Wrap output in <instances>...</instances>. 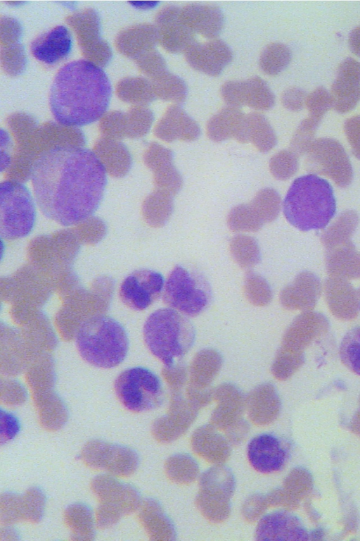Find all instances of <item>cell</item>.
I'll return each instance as SVG.
<instances>
[{"mask_svg": "<svg viewBox=\"0 0 360 541\" xmlns=\"http://www.w3.org/2000/svg\"><path fill=\"white\" fill-rule=\"evenodd\" d=\"M106 169L92 151L73 144L41 152L30 172L34 199L42 213L64 225H77L100 205Z\"/></svg>", "mask_w": 360, "mask_h": 541, "instance_id": "cell-1", "label": "cell"}, {"mask_svg": "<svg viewBox=\"0 0 360 541\" xmlns=\"http://www.w3.org/2000/svg\"><path fill=\"white\" fill-rule=\"evenodd\" d=\"M111 95L110 82L101 67L84 59L73 61L61 67L53 80L50 108L60 124L84 126L103 116Z\"/></svg>", "mask_w": 360, "mask_h": 541, "instance_id": "cell-2", "label": "cell"}, {"mask_svg": "<svg viewBox=\"0 0 360 541\" xmlns=\"http://www.w3.org/2000/svg\"><path fill=\"white\" fill-rule=\"evenodd\" d=\"M286 220L302 231L326 228L336 213L331 185L314 174L296 178L283 202Z\"/></svg>", "mask_w": 360, "mask_h": 541, "instance_id": "cell-3", "label": "cell"}, {"mask_svg": "<svg viewBox=\"0 0 360 541\" xmlns=\"http://www.w3.org/2000/svg\"><path fill=\"white\" fill-rule=\"evenodd\" d=\"M76 346L82 358L98 368H111L124 361L129 349L127 333L112 317L96 315L79 328Z\"/></svg>", "mask_w": 360, "mask_h": 541, "instance_id": "cell-4", "label": "cell"}, {"mask_svg": "<svg viewBox=\"0 0 360 541\" xmlns=\"http://www.w3.org/2000/svg\"><path fill=\"white\" fill-rule=\"evenodd\" d=\"M143 334L148 349L167 367L188 352L195 337L186 316L172 308L153 312L144 323Z\"/></svg>", "mask_w": 360, "mask_h": 541, "instance_id": "cell-5", "label": "cell"}, {"mask_svg": "<svg viewBox=\"0 0 360 541\" xmlns=\"http://www.w3.org/2000/svg\"><path fill=\"white\" fill-rule=\"evenodd\" d=\"M162 293L167 306L188 316L201 313L212 299L211 288L205 277L182 266H176L172 270Z\"/></svg>", "mask_w": 360, "mask_h": 541, "instance_id": "cell-6", "label": "cell"}, {"mask_svg": "<svg viewBox=\"0 0 360 541\" xmlns=\"http://www.w3.org/2000/svg\"><path fill=\"white\" fill-rule=\"evenodd\" d=\"M36 220L34 199L22 182L3 181L0 185L1 237L12 240L25 237L32 231Z\"/></svg>", "mask_w": 360, "mask_h": 541, "instance_id": "cell-7", "label": "cell"}, {"mask_svg": "<svg viewBox=\"0 0 360 541\" xmlns=\"http://www.w3.org/2000/svg\"><path fill=\"white\" fill-rule=\"evenodd\" d=\"M122 404L134 412L151 411L164 401V389L159 377L150 370L136 366L123 371L114 383Z\"/></svg>", "mask_w": 360, "mask_h": 541, "instance_id": "cell-8", "label": "cell"}, {"mask_svg": "<svg viewBox=\"0 0 360 541\" xmlns=\"http://www.w3.org/2000/svg\"><path fill=\"white\" fill-rule=\"evenodd\" d=\"M165 280L158 272L139 269L127 275L122 281L119 296L129 308L142 311L153 304L163 292Z\"/></svg>", "mask_w": 360, "mask_h": 541, "instance_id": "cell-9", "label": "cell"}, {"mask_svg": "<svg viewBox=\"0 0 360 541\" xmlns=\"http://www.w3.org/2000/svg\"><path fill=\"white\" fill-rule=\"evenodd\" d=\"M247 456L250 465L257 471L273 473L284 468L289 457V448L276 434L262 433L249 441Z\"/></svg>", "mask_w": 360, "mask_h": 541, "instance_id": "cell-10", "label": "cell"}, {"mask_svg": "<svg viewBox=\"0 0 360 541\" xmlns=\"http://www.w3.org/2000/svg\"><path fill=\"white\" fill-rule=\"evenodd\" d=\"M185 58L193 69L210 76L221 74L233 58L229 46L219 39L205 43L195 41L184 52Z\"/></svg>", "mask_w": 360, "mask_h": 541, "instance_id": "cell-11", "label": "cell"}, {"mask_svg": "<svg viewBox=\"0 0 360 541\" xmlns=\"http://www.w3.org/2000/svg\"><path fill=\"white\" fill-rule=\"evenodd\" d=\"M156 23L159 42L169 53H184L196 41L195 34L181 19V8L169 6L162 8Z\"/></svg>", "mask_w": 360, "mask_h": 541, "instance_id": "cell-12", "label": "cell"}, {"mask_svg": "<svg viewBox=\"0 0 360 541\" xmlns=\"http://www.w3.org/2000/svg\"><path fill=\"white\" fill-rule=\"evenodd\" d=\"M333 108L340 113L352 110L360 101V62L347 58L339 66L331 86Z\"/></svg>", "mask_w": 360, "mask_h": 541, "instance_id": "cell-13", "label": "cell"}, {"mask_svg": "<svg viewBox=\"0 0 360 541\" xmlns=\"http://www.w3.org/2000/svg\"><path fill=\"white\" fill-rule=\"evenodd\" d=\"M256 539L306 540L309 533L295 515L286 511H276L260 519L256 528Z\"/></svg>", "mask_w": 360, "mask_h": 541, "instance_id": "cell-14", "label": "cell"}, {"mask_svg": "<svg viewBox=\"0 0 360 541\" xmlns=\"http://www.w3.org/2000/svg\"><path fill=\"white\" fill-rule=\"evenodd\" d=\"M72 47V38L69 30L58 25L33 40L30 50L38 61L53 65L65 58Z\"/></svg>", "mask_w": 360, "mask_h": 541, "instance_id": "cell-15", "label": "cell"}, {"mask_svg": "<svg viewBox=\"0 0 360 541\" xmlns=\"http://www.w3.org/2000/svg\"><path fill=\"white\" fill-rule=\"evenodd\" d=\"M207 132L216 142L231 137L240 142L249 141L247 115L238 108L226 106L210 118Z\"/></svg>", "mask_w": 360, "mask_h": 541, "instance_id": "cell-16", "label": "cell"}, {"mask_svg": "<svg viewBox=\"0 0 360 541\" xmlns=\"http://www.w3.org/2000/svg\"><path fill=\"white\" fill-rule=\"evenodd\" d=\"M181 16L195 34L210 39H217L224 24L221 10L214 6L189 4L181 8Z\"/></svg>", "mask_w": 360, "mask_h": 541, "instance_id": "cell-17", "label": "cell"}, {"mask_svg": "<svg viewBox=\"0 0 360 541\" xmlns=\"http://www.w3.org/2000/svg\"><path fill=\"white\" fill-rule=\"evenodd\" d=\"M200 133V129L195 120L176 104L168 107L155 128L156 135L167 142L176 139L192 141L197 139Z\"/></svg>", "mask_w": 360, "mask_h": 541, "instance_id": "cell-18", "label": "cell"}, {"mask_svg": "<svg viewBox=\"0 0 360 541\" xmlns=\"http://www.w3.org/2000/svg\"><path fill=\"white\" fill-rule=\"evenodd\" d=\"M245 105L252 108L266 111L275 104V96L267 83L259 76L243 80Z\"/></svg>", "mask_w": 360, "mask_h": 541, "instance_id": "cell-19", "label": "cell"}, {"mask_svg": "<svg viewBox=\"0 0 360 541\" xmlns=\"http://www.w3.org/2000/svg\"><path fill=\"white\" fill-rule=\"evenodd\" d=\"M249 141L261 151L266 152L274 147L276 137L267 118L259 113L247 115Z\"/></svg>", "mask_w": 360, "mask_h": 541, "instance_id": "cell-20", "label": "cell"}, {"mask_svg": "<svg viewBox=\"0 0 360 541\" xmlns=\"http://www.w3.org/2000/svg\"><path fill=\"white\" fill-rule=\"evenodd\" d=\"M291 58L290 49L285 44L274 42L267 45L262 51L259 67L265 74L276 75L289 65Z\"/></svg>", "mask_w": 360, "mask_h": 541, "instance_id": "cell-21", "label": "cell"}, {"mask_svg": "<svg viewBox=\"0 0 360 541\" xmlns=\"http://www.w3.org/2000/svg\"><path fill=\"white\" fill-rule=\"evenodd\" d=\"M153 86L155 95L174 104H181L186 99L188 89L186 82L178 75L168 71L154 79Z\"/></svg>", "mask_w": 360, "mask_h": 541, "instance_id": "cell-22", "label": "cell"}, {"mask_svg": "<svg viewBox=\"0 0 360 541\" xmlns=\"http://www.w3.org/2000/svg\"><path fill=\"white\" fill-rule=\"evenodd\" d=\"M342 363L352 372L360 375V327L349 330L343 336L339 348Z\"/></svg>", "mask_w": 360, "mask_h": 541, "instance_id": "cell-23", "label": "cell"}, {"mask_svg": "<svg viewBox=\"0 0 360 541\" xmlns=\"http://www.w3.org/2000/svg\"><path fill=\"white\" fill-rule=\"evenodd\" d=\"M305 106L309 117L320 120L323 115L333 108L330 92L323 87H317L307 96Z\"/></svg>", "mask_w": 360, "mask_h": 541, "instance_id": "cell-24", "label": "cell"}, {"mask_svg": "<svg viewBox=\"0 0 360 541\" xmlns=\"http://www.w3.org/2000/svg\"><path fill=\"white\" fill-rule=\"evenodd\" d=\"M105 228L102 220L97 218H88L77 225L75 234L79 241L91 243L97 242L103 236L105 231H96Z\"/></svg>", "mask_w": 360, "mask_h": 541, "instance_id": "cell-25", "label": "cell"}, {"mask_svg": "<svg viewBox=\"0 0 360 541\" xmlns=\"http://www.w3.org/2000/svg\"><path fill=\"white\" fill-rule=\"evenodd\" d=\"M220 92L227 106L238 108L245 106L243 81H227L222 85Z\"/></svg>", "mask_w": 360, "mask_h": 541, "instance_id": "cell-26", "label": "cell"}, {"mask_svg": "<svg viewBox=\"0 0 360 541\" xmlns=\"http://www.w3.org/2000/svg\"><path fill=\"white\" fill-rule=\"evenodd\" d=\"M142 66L146 73L155 79L166 72L167 65L162 56L157 51H148L142 61Z\"/></svg>", "mask_w": 360, "mask_h": 541, "instance_id": "cell-27", "label": "cell"}, {"mask_svg": "<svg viewBox=\"0 0 360 541\" xmlns=\"http://www.w3.org/2000/svg\"><path fill=\"white\" fill-rule=\"evenodd\" d=\"M307 96L303 89L296 87H290L283 92L281 103L289 111H299L305 106Z\"/></svg>", "mask_w": 360, "mask_h": 541, "instance_id": "cell-28", "label": "cell"}, {"mask_svg": "<svg viewBox=\"0 0 360 541\" xmlns=\"http://www.w3.org/2000/svg\"><path fill=\"white\" fill-rule=\"evenodd\" d=\"M20 429L19 422L15 416L6 413L5 417L1 414V440H11L16 435Z\"/></svg>", "mask_w": 360, "mask_h": 541, "instance_id": "cell-29", "label": "cell"}, {"mask_svg": "<svg viewBox=\"0 0 360 541\" xmlns=\"http://www.w3.org/2000/svg\"><path fill=\"white\" fill-rule=\"evenodd\" d=\"M349 46L351 51L360 57V26L354 28L349 36Z\"/></svg>", "mask_w": 360, "mask_h": 541, "instance_id": "cell-30", "label": "cell"}]
</instances>
